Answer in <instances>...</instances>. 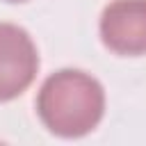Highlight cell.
<instances>
[{
	"label": "cell",
	"instance_id": "6da1fadb",
	"mask_svg": "<svg viewBox=\"0 0 146 146\" xmlns=\"http://www.w3.org/2000/svg\"><path fill=\"white\" fill-rule=\"evenodd\" d=\"M36 112L52 135L75 139L100 123L105 112V91L89 73L62 68L41 84Z\"/></svg>",
	"mask_w": 146,
	"mask_h": 146
},
{
	"label": "cell",
	"instance_id": "277c9868",
	"mask_svg": "<svg viewBox=\"0 0 146 146\" xmlns=\"http://www.w3.org/2000/svg\"><path fill=\"white\" fill-rule=\"evenodd\" d=\"M7 2H25V0H7Z\"/></svg>",
	"mask_w": 146,
	"mask_h": 146
},
{
	"label": "cell",
	"instance_id": "7a4b0ae2",
	"mask_svg": "<svg viewBox=\"0 0 146 146\" xmlns=\"http://www.w3.org/2000/svg\"><path fill=\"white\" fill-rule=\"evenodd\" d=\"M36 68L39 55L30 34L14 23H0V103L21 96Z\"/></svg>",
	"mask_w": 146,
	"mask_h": 146
},
{
	"label": "cell",
	"instance_id": "3957f363",
	"mask_svg": "<svg viewBox=\"0 0 146 146\" xmlns=\"http://www.w3.org/2000/svg\"><path fill=\"white\" fill-rule=\"evenodd\" d=\"M100 39L116 55H146V0L110 2L100 16Z\"/></svg>",
	"mask_w": 146,
	"mask_h": 146
}]
</instances>
